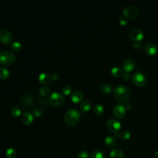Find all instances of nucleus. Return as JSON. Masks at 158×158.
I'll return each mask as SVG.
<instances>
[{
  "mask_svg": "<svg viewBox=\"0 0 158 158\" xmlns=\"http://www.w3.org/2000/svg\"><path fill=\"white\" fill-rule=\"evenodd\" d=\"M114 95L117 101L120 102H125L129 99L130 91L127 86L122 85H118L114 90Z\"/></svg>",
  "mask_w": 158,
  "mask_h": 158,
  "instance_id": "nucleus-1",
  "label": "nucleus"
},
{
  "mask_svg": "<svg viewBox=\"0 0 158 158\" xmlns=\"http://www.w3.org/2000/svg\"><path fill=\"white\" fill-rule=\"evenodd\" d=\"M80 116L81 114L80 111L77 109L73 108L69 109L67 111L65 112L64 118L67 125L70 126H73L77 123L78 121L80 118Z\"/></svg>",
  "mask_w": 158,
  "mask_h": 158,
  "instance_id": "nucleus-2",
  "label": "nucleus"
},
{
  "mask_svg": "<svg viewBox=\"0 0 158 158\" xmlns=\"http://www.w3.org/2000/svg\"><path fill=\"white\" fill-rule=\"evenodd\" d=\"M15 60V54L10 51L6 50L0 52V63L3 65H8L14 62Z\"/></svg>",
  "mask_w": 158,
  "mask_h": 158,
  "instance_id": "nucleus-3",
  "label": "nucleus"
},
{
  "mask_svg": "<svg viewBox=\"0 0 158 158\" xmlns=\"http://www.w3.org/2000/svg\"><path fill=\"white\" fill-rule=\"evenodd\" d=\"M64 96L59 92H53L49 97V102L54 106H59L63 103Z\"/></svg>",
  "mask_w": 158,
  "mask_h": 158,
  "instance_id": "nucleus-4",
  "label": "nucleus"
},
{
  "mask_svg": "<svg viewBox=\"0 0 158 158\" xmlns=\"http://www.w3.org/2000/svg\"><path fill=\"white\" fill-rule=\"evenodd\" d=\"M123 14L129 19H133L138 15V9L133 6H128L123 9Z\"/></svg>",
  "mask_w": 158,
  "mask_h": 158,
  "instance_id": "nucleus-5",
  "label": "nucleus"
},
{
  "mask_svg": "<svg viewBox=\"0 0 158 158\" xmlns=\"http://www.w3.org/2000/svg\"><path fill=\"white\" fill-rule=\"evenodd\" d=\"M106 127L112 133H117L121 128V123L120 122L114 118L109 119L106 122Z\"/></svg>",
  "mask_w": 158,
  "mask_h": 158,
  "instance_id": "nucleus-6",
  "label": "nucleus"
},
{
  "mask_svg": "<svg viewBox=\"0 0 158 158\" xmlns=\"http://www.w3.org/2000/svg\"><path fill=\"white\" fill-rule=\"evenodd\" d=\"M132 80L133 82L138 86H143L146 83V77L140 72H136L133 75Z\"/></svg>",
  "mask_w": 158,
  "mask_h": 158,
  "instance_id": "nucleus-7",
  "label": "nucleus"
},
{
  "mask_svg": "<svg viewBox=\"0 0 158 158\" xmlns=\"http://www.w3.org/2000/svg\"><path fill=\"white\" fill-rule=\"evenodd\" d=\"M129 37L133 41H139L144 38V33L143 31L138 28H133L131 29L128 33Z\"/></svg>",
  "mask_w": 158,
  "mask_h": 158,
  "instance_id": "nucleus-8",
  "label": "nucleus"
},
{
  "mask_svg": "<svg viewBox=\"0 0 158 158\" xmlns=\"http://www.w3.org/2000/svg\"><path fill=\"white\" fill-rule=\"evenodd\" d=\"M112 112L114 115L117 118H122L125 114L126 109L124 105L122 104H117L115 105L112 109Z\"/></svg>",
  "mask_w": 158,
  "mask_h": 158,
  "instance_id": "nucleus-9",
  "label": "nucleus"
},
{
  "mask_svg": "<svg viewBox=\"0 0 158 158\" xmlns=\"http://www.w3.org/2000/svg\"><path fill=\"white\" fill-rule=\"evenodd\" d=\"M12 39V34L9 30L2 29L0 31V40L1 42L4 43H9L11 41Z\"/></svg>",
  "mask_w": 158,
  "mask_h": 158,
  "instance_id": "nucleus-10",
  "label": "nucleus"
},
{
  "mask_svg": "<svg viewBox=\"0 0 158 158\" xmlns=\"http://www.w3.org/2000/svg\"><path fill=\"white\" fill-rule=\"evenodd\" d=\"M136 65L135 60L131 58L126 59L123 62V68L125 72H129L132 71Z\"/></svg>",
  "mask_w": 158,
  "mask_h": 158,
  "instance_id": "nucleus-11",
  "label": "nucleus"
},
{
  "mask_svg": "<svg viewBox=\"0 0 158 158\" xmlns=\"http://www.w3.org/2000/svg\"><path fill=\"white\" fill-rule=\"evenodd\" d=\"M21 120L25 125H30L33 120V115L30 112L25 111L22 114Z\"/></svg>",
  "mask_w": 158,
  "mask_h": 158,
  "instance_id": "nucleus-12",
  "label": "nucleus"
},
{
  "mask_svg": "<svg viewBox=\"0 0 158 158\" xmlns=\"http://www.w3.org/2000/svg\"><path fill=\"white\" fill-rule=\"evenodd\" d=\"M145 51L149 56H154L157 52V46L153 43H149L145 46Z\"/></svg>",
  "mask_w": 158,
  "mask_h": 158,
  "instance_id": "nucleus-13",
  "label": "nucleus"
},
{
  "mask_svg": "<svg viewBox=\"0 0 158 158\" xmlns=\"http://www.w3.org/2000/svg\"><path fill=\"white\" fill-rule=\"evenodd\" d=\"M21 102L23 106L29 107L33 104V98L30 94H24L21 98Z\"/></svg>",
  "mask_w": 158,
  "mask_h": 158,
  "instance_id": "nucleus-14",
  "label": "nucleus"
},
{
  "mask_svg": "<svg viewBox=\"0 0 158 158\" xmlns=\"http://www.w3.org/2000/svg\"><path fill=\"white\" fill-rule=\"evenodd\" d=\"M83 98V93L80 90H75L73 91L71 95V100L73 102H80Z\"/></svg>",
  "mask_w": 158,
  "mask_h": 158,
  "instance_id": "nucleus-15",
  "label": "nucleus"
},
{
  "mask_svg": "<svg viewBox=\"0 0 158 158\" xmlns=\"http://www.w3.org/2000/svg\"><path fill=\"white\" fill-rule=\"evenodd\" d=\"M38 80L43 84H48L51 82L52 78L51 76H50L48 73L42 72L39 75Z\"/></svg>",
  "mask_w": 158,
  "mask_h": 158,
  "instance_id": "nucleus-16",
  "label": "nucleus"
},
{
  "mask_svg": "<svg viewBox=\"0 0 158 158\" xmlns=\"http://www.w3.org/2000/svg\"><path fill=\"white\" fill-rule=\"evenodd\" d=\"M123 151L118 148H114L110 152V158H123Z\"/></svg>",
  "mask_w": 158,
  "mask_h": 158,
  "instance_id": "nucleus-17",
  "label": "nucleus"
},
{
  "mask_svg": "<svg viewBox=\"0 0 158 158\" xmlns=\"http://www.w3.org/2000/svg\"><path fill=\"white\" fill-rule=\"evenodd\" d=\"M117 141L116 139L112 136H107L104 139V143L106 145V146L109 148H112L116 144Z\"/></svg>",
  "mask_w": 158,
  "mask_h": 158,
  "instance_id": "nucleus-18",
  "label": "nucleus"
},
{
  "mask_svg": "<svg viewBox=\"0 0 158 158\" xmlns=\"http://www.w3.org/2000/svg\"><path fill=\"white\" fill-rule=\"evenodd\" d=\"M110 72H111L112 75L115 77H120L122 76L123 74V71L122 69L120 68V67H117V66L113 67L111 69Z\"/></svg>",
  "mask_w": 158,
  "mask_h": 158,
  "instance_id": "nucleus-19",
  "label": "nucleus"
},
{
  "mask_svg": "<svg viewBox=\"0 0 158 158\" xmlns=\"http://www.w3.org/2000/svg\"><path fill=\"white\" fill-rule=\"evenodd\" d=\"M112 87L109 83H104L100 87V91L104 94H109L112 91Z\"/></svg>",
  "mask_w": 158,
  "mask_h": 158,
  "instance_id": "nucleus-20",
  "label": "nucleus"
},
{
  "mask_svg": "<svg viewBox=\"0 0 158 158\" xmlns=\"http://www.w3.org/2000/svg\"><path fill=\"white\" fill-rule=\"evenodd\" d=\"M91 106V102L88 100H85L81 102L80 107V109L81 111L86 112L90 109Z\"/></svg>",
  "mask_w": 158,
  "mask_h": 158,
  "instance_id": "nucleus-21",
  "label": "nucleus"
},
{
  "mask_svg": "<svg viewBox=\"0 0 158 158\" xmlns=\"http://www.w3.org/2000/svg\"><path fill=\"white\" fill-rule=\"evenodd\" d=\"M6 156L7 158H15L17 156V151L14 148H9L6 150Z\"/></svg>",
  "mask_w": 158,
  "mask_h": 158,
  "instance_id": "nucleus-22",
  "label": "nucleus"
},
{
  "mask_svg": "<svg viewBox=\"0 0 158 158\" xmlns=\"http://www.w3.org/2000/svg\"><path fill=\"white\" fill-rule=\"evenodd\" d=\"M93 110L96 114L101 115L104 112V106L101 104L98 103V104H95V106H94Z\"/></svg>",
  "mask_w": 158,
  "mask_h": 158,
  "instance_id": "nucleus-23",
  "label": "nucleus"
},
{
  "mask_svg": "<svg viewBox=\"0 0 158 158\" xmlns=\"http://www.w3.org/2000/svg\"><path fill=\"white\" fill-rule=\"evenodd\" d=\"M9 75V70L6 67H0V78L6 79Z\"/></svg>",
  "mask_w": 158,
  "mask_h": 158,
  "instance_id": "nucleus-24",
  "label": "nucleus"
},
{
  "mask_svg": "<svg viewBox=\"0 0 158 158\" xmlns=\"http://www.w3.org/2000/svg\"><path fill=\"white\" fill-rule=\"evenodd\" d=\"M89 158H104V154L102 151L96 150L91 153Z\"/></svg>",
  "mask_w": 158,
  "mask_h": 158,
  "instance_id": "nucleus-25",
  "label": "nucleus"
},
{
  "mask_svg": "<svg viewBox=\"0 0 158 158\" xmlns=\"http://www.w3.org/2000/svg\"><path fill=\"white\" fill-rule=\"evenodd\" d=\"M131 133L128 130H123L120 133V138L123 140L129 139L131 138Z\"/></svg>",
  "mask_w": 158,
  "mask_h": 158,
  "instance_id": "nucleus-26",
  "label": "nucleus"
},
{
  "mask_svg": "<svg viewBox=\"0 0 158 158\" xmlns=\"http://www.w3.org/2000/svg\"><path fill=\"white\" fill-rule=\"evenodd\" d=\"M10 48L14 51H20L22 48V44L19 41H14L10 44Z\"/></svg>",
  "mask_w": 158,
  "mask_h": 158,
  "instance_id": "nucleus-27",
  "label": "nucleus"
},
{
  "mask_svg": "<svg viewBox=\"0 0 158 158\" xmlns=\"http://www.w3.org/2000/svg\"><path fill=\"white\" fill-rule=\"evenodd\" d=\"M51 89L48 86H43L40 89V93L42 96H47L50 93Z\"/></svg>",
  "mask_w": 158,
  "mask_h": 158,
  "instance_id": "nucleus-28",
  "label": "nucleus"
},
{
  "mask_svg": "<svg viewBox=\"0 0 158 158\" xmlns=\"http://www.w3.org/2000/svg\"><path fill=\"white\" fill-rule=\"evenodd\" d=\"M72 87L70 85H65L62 88V93L64 94H69L72 91Z\"/></svg>",
  "mask_w": 158,
  "mask_h": 158,
  "instance_id": "nucleus-29",
  "label": "nucleus"
},
{
  "mask_svg": "<svg viewBox=\"0 0 158 158\" xmlns=\"http://www.w3.org/2000/svg\"><path fill=\"white\" fill-rule=\"evenodd\" d=\"M11 114L14 117H18L21 114V110L17 107H15L14 108L12 109L11 110Z\"/></svg>",
  "mask_w": 158,
  "mask_h": 158,
  "instance_id": "nucleus-30",
  "label": "nucleus"
},
{
  "mask_svg": "<svg viewBox=\"0 0 158 158\" xmlns=\"http://www.w3.org/2000/svg\"><path fill=\"white\" fill-rule=\"evenodd\" d=\"M88 153L85 151H81L78 154V158H88Z\"/></svg>",
  "mask_w": 158,
  "mask_h": 158,
  "instance_id": "nucleus-31",
  "label": "nucleus"
},
{
  "mask_svg": "<svg viewBox=\"0 0 158 158\" xmlns=\"http://www.w3.org/2000/svg\"><path fill=\"white\" fill-rule=\"evenodd\" d=\"M33 114L35 115H36V117H40V115H42L43 114V110L40 107H37V108H35L34 110H33Z\"/></svg>",
  "mask_w": 158,
  "mask_h": 158,
  "instance_id": "nucleus-32",
  "label": "nucleus"
},
{
  "mask_svg": "<svg viewBox=\"0 0 158 158\" xmlns=\"http://www.w3.org/2000/svg\"><path fill=\"white\" fill-rule=\"evenodd\" d=\"M119 23L122 25H125L127 23V19L125 17H121L118 20Z\"/></svg>",
  "mask_w": 158,
  "mask_h": 158,
  "instance_id": "nucleus-33",
  "label": "nucleus"
},
{
  "mask_svg": "<svg viewBox=\"0 0 158 158\" xmlns=\"http://www.w3.org/2000/svg\"><path fill=\"white\" fill-rule=\"evenodd\" d=\"M141 46V43H139V42H136L134 44H133V48L135 49H139Z\"/></svg>",
  "mask_w": 158,
  "mask_h": 158,
  "instance_id": "nucleus-34",
  "label": "nucleus"
},
{
  "mask_svg": "<svg viewBox=\"0 0 158 158\" xmlns=\"http://www.w3.org/2000/svg\"><path fill=\"white\" fill-rule=\"evenodd\" d=\"M122 77H123V78L125 80H129L130 78V74H129L128 72H125V73H123Z\"/></svg>",
  "mask_w": 158,
  "mask_h": 158,
  "instance_id": "nucleus-35",
  "label": "nucleus"
},
{
  "mask_svg": "<svg viewBox=\"0 0 158 158\" xmlns=\"http://www.w3.org/2000/svg\"><path fill=\"white\" fill-rule=\"evenodd\" d=\"M51 78L54 80H56L59 78V75L57 73H53L52 75H51Z\"/></svg>",
  "mask_w": 158,
  "mask_h": 158,
  "instance_id": "nucleus-36",
  "label": "nucleus"
},
{
  "mask_svg": "<svg viewBox=\"0 0 158 158\" xmlns=\"http://www.w3.org/2000/svg\"><path fill=\"white\" fill-rule=\"evenodd\" d=\"M125 107L126 109V110H130L132 107V106L130 103H127L125 105Z\"/></svg>",
  "mask_w": 158,
  "mask_h": 158,
  "instance_id": "nucleus-37",
  "label": "nucleus"
},
{
  "mask_svg": "<svg viewBox=\"0 0 158 158\" xmlns=\"http://www.w3.org/2000/svg\"><path fill=\"white\" fill-rule=\"evenodd\" d=\"M156 156L157 157H158V150L156 152Z\"/></svg>",
  "mask_w": 158,
  "mask_h": 158,
  "instance_id": "nucleus-38",
  "label": "nucleus"
}]
</instances>
